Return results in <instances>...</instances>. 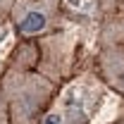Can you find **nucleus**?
<instances>
[{
  "label": "nucleus",
  "mask_w": 124,
  "mask_h": 124,
  "mask_svg": "<svg viewBox=\"0 0 124 124\" xmlns=\"http://www.w3.org/2000/svg\"><path fill=\"white\" fill-rule=\"evenodd\" d=\"M115 124H124V119H119V122H115Z\"/></svg>",
  "instance_id": "423d86ee"
},
{
  "label": "nucleus",
  "mask_w": 124,
  "mask_h": 124,
  "mask_svg": "<svg viewBox=\"0 0 124 124\" xmlns=\"http://www.w3.org/2000/svg\"><path fill=\"white\" fill-rule=\"evenodd\" d=\"M95 64L103 84L124 95V12H112L100 24Z\"/></svg>",
  "instance_id": "f03ea898"
},
{
  "label": "nucleus",
  "mask_w": 124,
  "mask_h": 124,
  "mask_svg": "<svg viewBox=\"0 0 124 124\" xmlns=\"http://www.w3.org/2000/svg\"><path fill=\"white\" fill-rule=\"evenodd\" d=\"M0 124H7V110H5V100H2V93H0Z\"/></svg>",
  "instance_id": "39448f33"
},
{
  "label": "nucleus",
  "mask_w": 124,
  "mask_h": 124,
  "mask_svg": "<svg viewBox=\"0 0 124 124\" xmlns=\"http://www.w3.org/2000/svg\"><path fill=\"white\" fill-rule=\"evenodd\" d=\"M15 7V0H0V24L5 19H10V12Z\"/></svg>",
  "instance_id": "20e7f679"
},
{
  "label": "nucleus",
  "mask_w": 124,
  "mask_h": 124,
  "mask_svg": "<svg viewBox=\"0 0 124 124\" xmlns=\"http://www.w3.org/2000/svg\"><path fill=\"white\" fill-rule=\"evenodd\" d=\"M10 22L19 38H38L60 22V0H15Z\"/></svg>",
  "instance_id": "7ed1b4c3"
},
{
  "label": "nucleus",
  "mask_w": 124,
  "mask_h": 124,
  "mask_svg": "<svg viewBox=\"0 0 124 124\" xmlns=\"http://www.w3.org/2000/svg\"><path fill=\"white\" fill-rule=\"evenodd\" d=\"M0 93L7 110V124H38L48 115L57 93L55 79L31 69H5Z\"/></svg>",
  "instance_id": "f257e3e1"
}]
</instances>
